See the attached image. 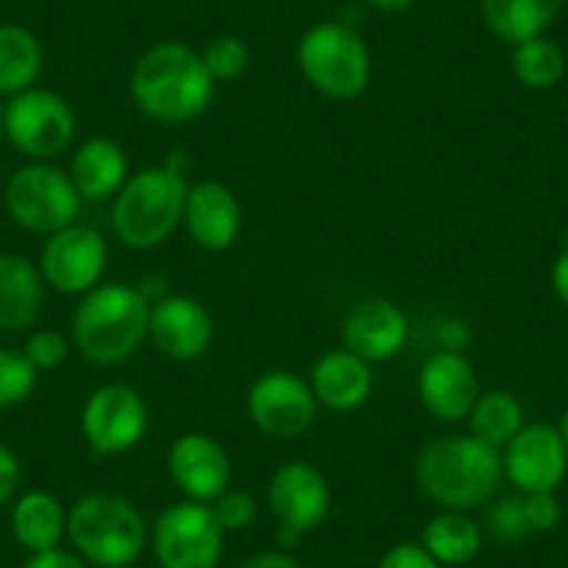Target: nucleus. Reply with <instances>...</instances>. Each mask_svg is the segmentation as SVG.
<instances>
[{"label": "nucleus", "instance_id": "f257e3e1", "mask_svg": "<svg viewBox=\"0 0 568 568\" xmlns=\"http://www.w3.org/2000/svg\"><path fill=\"white\" fill-rule=\"evenodd\" d=\"M215 79L199 51L182 42H160L136 59L131 98L156 123H187L212 101Z\"/></svg>", "mask_w": 568, "mask_h": 568}, {"label": "nucleus", "instance_id": "f03ea898", "mask_svg": "<svg viewBox=\"0 0 568 568\" xmlns=\"http://www.w3.org/2000/svg\"><path fill=\"white\" fill-rule=\"evenodd\" d=\"M415 477L435 505L466 513L499 490L505 463L499 449H490L471 435H446L418 452Z\"/></svg>", "mask_w": 568, "mask_h": 568}, {"label": "nucleus", "instance_id": "7ed1b4c3", "mask_svg": "<svg viewBox=\"0 0 568 568\" xmlns=\"http://www.w3.org/2000/svg\"><path fill=\"white\" fill-rule=\"evenodd\" d=\"M149 296L129 284H101L84 293L73 315V341L95 365L129 359L149 337Z\"/></svg>", "mask_w": 568, "mask_h": 568}, {"label": "nucleus", "instance_id": "20e7f679", "mask_svg": "<svg viewBox=\"0 0 568 568\" xmlns=\"http://www.w3.org/2000/svg\"><path fill=\"white\" fill-rule=\"evenodd\" d=\"M187 190L182 168L171 162L131 173L112 204V229L120 243L136 251L165 243L184 221Z\"/></svg>", "mask_w": 568, "mask_h": 568}, {"label": "nucleus", "instance_id": "39448f33", "mask_svg": "<svg viewBox=\"0 0 568 568\" xmlns=\"http://www.w3.org/2000/svg\"><path fill=\"white\" fill-rule=\"evenodd\" d=\"M68 535L79 557L98 568H129L145 549V521L129 499L87 494L68 510Z\"/></svg>", "mask_w": 568, "mask_h": 568}, {"label": "nucleus", "instance_id": "423d86ee", "mask_svg": "<svg viewBox=\"0 0 568 568\" xmlns=\"http://www.w3.org/2000/svg\"><path fill=\"white\" fill-rule=\"evenodd\" d=\"M298 70L326 98H357L371 81V53L363 37L343 23H318L298 40Z\"/></svg>", "mask_w": 568, "mask_h": 568}, {"label": "nucleus", "instance_id": "0eeeda50", "mask_svg": "<svg viewBox=\"0 0 568 568\" xmlns=\"http://www.w3.org/2000/svg\"><path fill=\"white\" fill-rule=\"evenodd\" d=\"M9 217L34 234H57L73 226L81 210V195L70 173L34 162L12 173L3 190Z\"/></svg>", "mask_w": 568, "mask_h": 568}, {"label": "nucleus", "instance_id": "6e6552de", "mask_svg": "<svg viewBox=\"0 0 568 568\" xmlns=\"http://www.w3.org/2000/svg\"><path fill=\"white\" fill-rule=\"evenodd\" d=\"M3 131L20 154L42 162L68 151L75 136V114L62 95L31 87L3 106Z\"/></svg>", "mask_w": 568, "mask_h": 568}, {"label": "nucleus", "instance_id": "1a4fd4ad", "mask_svg": "<svg viewBox=\"0 0 568 568\" xmlns=\"http://www.w3.org/2000/svg\"><path fill=\"white\" fill-rule=\"evenodd\" d=\"M154 551L162 568H217L223 529L212 507L193 499L165 507L154 524Z\"/></svg>", "mask_w": 568, "mask_h": 568}, {"label": "nucleus", "instance_id": "9d476101", "mask_svg": "<svg viewBox=\"0 0 568 568\" xmlns=\"http://www.w3.org/2000/svg\"><path fill=\"white\" fill-rule=\"evenodd\" d=\"M149 404L131 385H101L81 409V433L98 455H123L149 433Z\"/></svg>", "mask_w": 568, "mask_h": 568}, {"label": "nucleus", "instance_id": "9b49d317", "mask_svg": "<svg viewBox=\"0 0 568 568\" xmlns=\"http://www.w3.org/2000/svg\"><path fill=\"white\" fill-rule=\"evenodd\" d=\"M245 407H248L251 424L260 433L278 440H291L313 426L318 398H315L310 382H304L298 374L271 371L251 385Z\"/></svg>", "mask_w": 568, "mask_h": 568}, {"label": "nucleus", "instance_id": "f8f14e48", "mask_svg": "<svg viewBox=\"0 0 568 568\" xmlns=\"http://www.w3.org/2000/svg\"><path fill=\"white\" fill-rule=\"evenodd\" d=\"M106 240L98 229L73 223L51 234L42 245L40 273L48 287L68 296L95 291L106 271Z\"/></svg>", "mask_w": 568, "mask_h": 568}, {"label": "nucleus", "instance_id": "ddd939ff", "mask_svg": "<svg viewBox=\"0 0 568 568\" xmlns=\"http://www.w3.org/2000/svg\"><path fill=\"white\" fill-rule=\"evenodd\" d=\"M505 477L521 494L557 490L568 471V446L557 426L524 424L521 433L501 449Z\"/></svg>", "mask_w": 568, "mask_h": 568}, {"label": "nucleus", "instance_id": "4468645a", "mask_svg": "<svg viewBox=\"0 0 568 568\" xmlns=\"http://www.w3.org/2000/svg\"><path fill=\"white\" fill-rule=\"evenodd\" d=\"M267 505L278 527L304 535L324 524L332 507V490L324 474L302 460L284 463L267 483Z\"/></svg>", "mask_w": 568, "mask_h": 568}, {"label": "nucleus", "instance_id": "2eb2a0df", "mask_svg": "<svg viewBox=\"0 0 568 568\" xmlns=\"http://www.w3.org/2000/svg\"><path fill=\"white\" fill-rule=\"evenodd\" d=\"M149 337L156 352L176 363L204 357L215 337L210 310L190 296H165L151 304Z\"/></svg>", "mask_w": 568, "mask_h": 568}, {"label": "nucleus", "instance_id": "dca6fc26", "mask_svg": "<svg viewBox=\"0 0 568 568\" xmlns=\"http://www.w3.org/2000/svg\"><path fill=\"white\" fill-rule=\"evenodd\" d=\"M479 396L474 365L455 348L429 354L418 371V398L426 413L446 424L468 418Z\"/></svg>", "mask_w": 568, "mask_h": 568}, {"label": "nucleus", "instance_id": "f3484780", "mask_svg": "<svg viewBox=\"0 0 568 568\" xmlns=\"http://www.w3.org/2000/svg\"><path fill=\"white\" fill-rule=\"evenodd\" d=\"M168 471L187 499L212 505L232 483L226 449L212 435L184 433L168 452Z\"/></svg>", "mask_w": 568, "mask_h": 568}, {"label": "nucleus", "instance_id": "a211bd4d", "mask_svg": "<svg viewBox=\"0 0 568 568\" xmlns=\"http://www.w3.org/2000/svg\"><path fill=\"white\" fill-rule=\"evenodd\" d=\"M409 335L407 315L387 298H365L348 310L343 321V348L365 363H385L396 357Z\"/></svg>", "mask_w": 568, "mask_h": 568}, {"label": "nucleus", "instance_id": "6ab92c4d", "mask_svg": "<svg viewBox=\"0 0 568 568\" xmlns=\"http://www.w3.org/2000/svg\"><path fill=\"white\" fill-rule=\"evenodd\" d=\"M184 226L195 245L204 251L232 248L240 234V204L237 195L221 182L190 184L184 201Z\"/></svg>", "mask_w": 568, "mask_h": 568}, {"label": "nucleus", "instance_id": "aec40b11", "mask_svg": "<svg viewBox=\"0 0 568 568\" xmlns=\"http://www.w3.org/2000/svg\"><path fill=\"white\" fill-rule=\"evenodd\" d=\"M310 387H313L318 404L335 409V413H352V409L363 407L368 402L371 390H374L371 363H365L363 357H357L348 348L326 352L313 365Z\"/></svg>", "mask_w": 568, "mask_h": 568}, {"label": "nucleus", "instance_id": "412c9836", "mask_svg": "<svg viewBox=\"0 0 568 568\" xmlns=\"http://www.w3.org/2000/svg\"><path fill=\"white\" fill-rule=\"evenodd\" d=\"M45 302L40 265L23 254H0V332L29 329Z\"/></svg>", "mask_w": 568, "mask_h": 568}, {"label": "nucleus", "instance_id": "4be33fe9", "mask_svg": "<svg viewBox=\"0 0 568 568\" xmlns=\"http://www.w3.org/2000/svg\"><path fill=\"white\" fill-rule=\"evenodd\" d=\"M70 179L81 201H106L129 182V156L109 136H92L75 149Z\"/></svg>", "mask_w": 568, "mask_h": 568}, {"label": "nucleus", "instance_id": "5701e85b", "mask_svg": "<svg viewBox=\"0 0 568 568\" xmlns=\"http://www.w3.org/2000/svg\"><path fill=\"white\" fill-rule=\"evenodd\" d=\"M12 532L14 540L31 555L57 549L68 535V510L57 496L45 490H29L12 507Z\"/></svg>", "mask_w": 568, "mask_h": 568}, {"label": "nucleus", "instance_id": "b1692460", "mask_svg": "<svg viewBox=\"0 0 568 568\" xmlns=\"http://www.w3.org/2000/svg\"><path fill=\"white\" fill-rule=\"evenodd\" d=\"M566 0H483V20L490 34L499 37L507 45L544 37V31L555 23Z\"/></svg>", "mask_w": 568, "mask_h": 568}, {"label": "nucleus", "instance_id": "393cba45", "mask_svg": "<svg viewBox=\"0 0 568 568\" xmlns=\"http://www.w3.org/2000/svg\"><path fill=\"white\" fill-rule=\"evenodd\" d=\"M420 546L440 566H466L483 549V529L463 510H444L424 527Z\"/></svg>", "mask_w": 568, "mask_h": 568}, {"label": "nucleus", "instance_id": "a878e982", "mask_svg": "<svg viewBox=\"0 0 568 568\" xmlns=\"http://www.w3.org/2000/svg\"><path fill=\"white\" fill-rule=\"evenodd\" d=\"M42 73V45L26 26H0V95L31 90Z\"/></svg>", "mask_w": 568, "mask_h": 568}, {"label": "nucleus", "instance_id": "bb28decb", "mask_svg": "<svg viewBox=\"0 0 568 568\" xmlns=\"http://www.w3.org/2000/svg\"><path fill=\"white\" fill-rule=\"evenodd\" d=\"M524 429V409L507 390H485L468 413V435L490 449H505Z\"/></svg>", "mask_w": 568, "mask_h": 568}, {"label": "nucleus", "instance_id": "cd10ccee", "mask_svg": "<svg viewBox=\"0 0 568 568\" xmlns=\"http://www.w3.org/2000/svg\"><path fill=\"white\" fill-rule=\"evenodd\" d=\"M510 64L518 84L535 92L551 90L566 75V57L546 37H535V40L521 42V45H513Z\"/></svg>", "mask_w": 568, "mask_h": 568}, {"label": "nucleus", "instance_id": "c85d7f7f", "mask_svg": "<svg viewBox=\"0 0 568 568\" xmlns=\"http://www.w3.org/2000/svg\"><path fill=\"white\" fill-rule=\"evenodd\" d=\"M40 371L18 348L0 346V409L18 407L34 393Z\"/></svg>", "mask_w": 568, "mask_h": 568}, {"label": "nucleus", "instance_id": "c756f323", "mask_svg": "<svg viewBox=\"0 0 568 568\" xmlns=\"http://www.w3.org/2000/svg\"><path fill=\"white\" fill-rule=\"evenodd\" d=\"M201 59H204L206 70H210V75L215 79V84L217 81H234L245 73V68H248V45H245L240 37L223 34L215 37V40L204 48Z\"/></svg>", "mask_w": 568, "mask_h": 568}, {"label": "nucleus", "instance_id": "7c9ffc66", "mask_svg": "<svg viewBox=\"0 0 568 568\" xmlns=\"http://www.w3.org/2000/svg\"><path fill=\"white\" fill-rule=\"evenodd\" d=\"M488 527L496 538L510 540V544L527 538L532 529H529L527 510H524V496H505L496 501L488 513Z\"/></svg>", "mask_w": 568, "mask_h": 568}, {"label": "nucleus", "instance_id": "2f4dec72", "mask_svg": "<svg viewBox=\"0 0 568 568\" xmlns=\"http://www.w3.org/2000/svg\"><path fill=\"white\" fill-rule=\"evenodd\" d=\"M212 513H215L217 524L223 532H237L254 524L256 518V501L254 496L245 490H223L215 501H212Z\"/></svg>", "mask_w": 568, "mask_h": 568}, {"label": "nucleus", "instance_id": "473e14b6", "mask_svg": "<svg viewBox=\"0 0 568 568\" xmlns=\"http://www.w3.org/2000/svg\"><path fill=\"white\" fill-rule=\"evenodd\" d=\"M23 354L37 371H53L68 359L70 343L62 332L57 329H40L26 341Z\"/></svg>", "mask_w": 568, "mask_h": 568}, {"label": "nucleus", "instance_id": "72a5a7b5", "mask_svg": "<svg viewBox=\"0 0 568 568\" xmlns=\"http://www.w3.org/2000/svg\"><path fill=\"white\" fill-rule=\"evenodd\" d=\"M524 510L532 532H549L560 524L562 507L557 501L555 490H540V494H524Z\"/></svg>", "mask_w": 568, "mask_h": 568}, {"label": "nucleus", "instance_id": "f704fd0d", "mask_svg": "<svg viewBox=\"0 0 568 568\" xmlns=\"http://www.w3.org/2000/svg\"><path fill=\"white\" fill-rule=\"evenodd\" d=\"M379 568H444L420 544H396L385 551Z\"/></svg>", "mask_w": 568, "mask_h": 568}, {"label": "nucleus", "instance_id": "c9c22d12", "mask_svg": "<svg viewBox=\"0 0 568 568\" xmlns=\"http://www.w3.org/2000/svg\"><path fill=\"white\" fill-rule=\"evenodd\" d=\"M20 477H23V468H20L18 455L9 446L0 444V507L12 501V496L18 494Z\"/></svg>", "mask_w": 568, "mask_h": 568}, {"label": "nucleus", "instance_id": "e433bc0d", "mask_svg": "<svg viewBox=\"0 0 568 568\" xmlns=\"http://www.w3.org/2000/svg\"><path fill=\"white\" fill-rule=\"evenodd\" d=\"M23 568H87L84 557L73 555V551L64 549H48V551H34V555L26 560Z\"/></svg>", "mask_w": 568, "mask_h": 568}, {"label": "nucleus", "instance_id": "4c0bfd02", "mask_svg": "<svg viewBox=\"0 0 568 568\" xmlns=\"http://www.w3.org/2000/svg\"><path fill=\"white\" fill-rule=\"evenodd\" d=\"M240 568H302L296 557H291L287 551H262V555L248 557Z\"/></svg>", "mask_w": 568, "mask_h": 568}, {"label": "nucleus", "instance_id": "58836bf2", "mask_svg": "<svg viewBox=\"0 0 568 568\" xmlns=\"http://www.w3.org/2000/svg\"><path fill=\"white\" fill-rule=\"evenodd\" d=\"M551 291L568 307V248L551 265Z\"/></svg>", "mask_w": 568, "mask_h": 568}, {"label": "nucleus", "instance_id": "ea45409f", "mask_svg": "<svg viewBox=\"0 0 568 568\" xmlns=\"http://www.w3.org/2000/svg\"><path fill=\"white\" fill-rule=\"evenodd\" d=\"M371 7L382 9V12H402V9L413 7L415 0H368Z\"/></svg>", "mask_w": 568, "mask_h": 568}, {"label": "nucleus", "instance_id": "a19ab883", "mask_svg": "<svg viewBox=\"0 0 568 568\" xmlns=\"http://www.w3.org/2000/svg\"><path fill=\"white\" fill-rule=\"evenodd\" d=\"M557 433H560L562 444L568 446V407H566V413H562V418H560V426H557Z\"/></svg>", "mask_w": 568, "mask_h": 568}, {"label": "nucleus", "instance_id": "79ce46f5", "mask_svg": "<svg viewBox=\"0 0 568 568\" xmlns=\"http://www.w3.org/2000/svg\"><path fill=\"white\" fill-rule=\"evenodd\" d=\"M0 131H3V106H0Z\"/></svg>", "mask_w": 568, "mask_h": 568}]
</instances>
